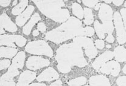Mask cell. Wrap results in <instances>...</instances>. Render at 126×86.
Returning a JSON list of instances; mask_svg holds the SVG:
<instances>
[{
  "label": "cell",
  "instance_id": "obj_34",
  "mask_svg": "<svg viewBox=\"0 0 126 86\" xmlns=\"http://www.w3.org/2000/svg\"><path fill=\"white\" fill-rule=\"evenodd\" d=\"M121 13L122 16V18L124 21V23L126 22V9H122L121 10Z\"/></svg>",
  "mask_w": 126,
  "mask_h": 86
},
{
  "label": "cell",
  "instance_id": "obj_39",
  "mask_svg": "<svg viewBox=\"0 0 126 86\" xmlns=\"http://www.w3.org/2000/svg\"><path fill=\"white\" fill-rule=\"evenodd\" d=\"M29 86H47V85L44 83H33Z\"/></svg>",
  "mask_w": 126,
  "mask_h": 86
},
{
  "label": "cell",
  "instance_id": "obj_16",
  "mask_svg": "<svg viewBox=\"0 0 126 86\" xmlns=\"http://www.w3.org/2000/svg\"><path fill=\"white\" fill-rule=\"evenodd\" d=\"M36 73L31 71H25L20 75L18 83L29 85L31 82H32L36 78Z\"/></svg>",
  "mask_w": 126,
  "mask_h": 86
},
{
  "label": "cell",
  "instance_id": "obj_42",
  "mask_svg": "<svg viewBox=\"0 0 126 86\" xmlns=\"http://www.w3.org/2000/svg\"><path fill=\"white\" fill-rule=\"evenodd\" d=\"M123 72L124 73H125V74H126V65H125V66H124V67L123 68Z\"/></svg>",
  "mask_w": 126,
  "mask_h": 86
},
{
  "label": "cell",
  "instance_id": "obj_27",
  "mask_svg": "<svg viewBox=\"0 0 126 86\" xmlns=\"http://www.w3.org/2000/svg\"><path fill=\"white\" fill-rule=\"evenodd\" d=\"M105 32L109 34H111L114 30V27L112 22H109L106 23L102 24Z\"/></svg>",
  "mask_w": 126,
  "mask_h": 86
},
{
  "label": "cell",
  "instance_id": "obj_2",
  "mask_svg": "<svg viewBox=\"0 0 126 86\" xmlns=\"http://www.w3.org/2000/svg\"><path fill=\"white\" fill-rule=\"evenodd\" d=\"M82 26L81 21L72 17L58 28L48 32L46 38L56 44H60L72 38L84 37V28Z\"/></svg>",
  "mask_w": 126,
  "mask_h": 86
},
{
  "label": "cell",
  "instance_id": "obj_35",
  "mask_svg": "<svg viewBox=\"0 0 126 86\" xmlns=\"http://www.w3.org/2000/svg\"><path fill=\"white\" fill-rule=\"evenodd\" d=\"M10 2H11V1H7V0L5 1V0H1V1H0V5H1V6L2 7H7L10 5Z\"/></svg>",
  "mask_w": 126,
  "mask_h": 86
},
{
  "label": "cell",
  "instance_id": "obj_3",
  "mask_svg": "<svg viewBox=\"0 0 126 86\" xmlns=\"http://www.w3.org/2000/svg\"><path fill=\"white\" fill-rule=\"evenodd\" d=\"M40 11L56 22L63 23L70 18L67 9H62L65 4L63 1H33Z\"/></svg>",
  "mask_w": 126,
  "mask_h": 86
},
{
  "label": "cell",
  "instance_id": "obj_43",
  "mask_svg": "<svg viewBox=\"0 0 126 86\" xmlns=\"http://www.w3.org/2000/svg\"><path fill=\"white\" fill-rule=\"evenodd\" d=\"M16 86H29V85H22V84L17 83Z\"/></svg>",
  "mask_w": 126,
  "mask_h": 86
},
{
  "label": "cell",
  "instance_id": "obj_30",
  "mask_svg": "<svg viewBox=\"0 0 126 86\" xmlns=\"http://www.w3.org/2000/svg\"><path fill=\"white\" fill-rule=\"evenodd\" d=\"M82 2L84 5L90 8L94 7L96 5L98 4V2H99L98 1H87V0L86 1L84 0V1H82Z\"/></svg>",
  "mask_w": 126,
  "mask_h": 86
},
{
  "label": "cell",
  "instance_id": "obj_22",
  "mask_svg": "<svg viewBox=\"0 0 126 86\" xmlns=\"http://www.w3.org/2000/svg\"><path fill=\"white\" fill-rule=\"evenodd\" d=\"M28 1H21L20 2L14 7L12 10V13L14 15H20L23 11L24 10L25 7L28 4Z\"/></svg>",
  "mask_w": 126,
  "mask_h": 86
},
{
  "label": "cell",
  "instance_id": "obj_40",
  "mask_svg": "<svg viewBox=\"0 0 126 86\" xmlns=\"http://www.w3.org/2000/svg\"><path fill=\"white\" fill-rule=\"evenodd\" d=\"M39 35V32L38 30H35L33 32V36H37Z\"/></svg>",
  "mask_w": 126,
  "mask_h": 86
},
{
  "label": "cell",
  "instance_id": "obj_25",
  "mask_svg": "<svg viewBox=\"0 0 126 86\" xmlns=\"http://www.w3.org/2000/svg\"><path fill=\"white\" fill-rule=\"evenodd\" d=\"M85 20L84 23L87 25H90L93 23L94 18L92 11L91 9L88 8H84Z\"/></svg>",
  "mask_w": 126,
  "mask_h": 86
},
{
  "label": "cell",
  "instance_id": "obj_24",
  "mask_svg": "<svg viewBox=\"0 0 126 86\" xmlns=\"http://www.w3.org/2000/svg\"><path fill=\"white\" fill-rule=\"evenodd\" d=\"M94 26L98 37L101 39H103L105 38L106 32H105L103 25L101 24L97 20H96L94 22Z\"/></svg>",
  "mask_w": 126,
  "mask_h": 86
},
{
  "label": "cell",
  "instance_id": "obj_8",
  "mask_svg": "<svg viewBox=\"0 0 126 86\" xmlns=\"http://www.w3.org/2000/svg\"><path fill=\"white\" fill-rule=\"evenodd\" d=\"M50 61L44 58L36 56L29 57L26 62V67L31 70H36L48 66Z\"/></svg>",
  "mask_w": 126,
  "mask_h": 86
},
{
  "label": "cell",
  "instance_id": "obj_20",
  "mask_svg": "<svg viewBox=\"0 0 126 86\" xmlns=\"http://www.w3.org/2000/svg\"><path fill=\"white\" fill-rule=\"evenodd\" d=\"M18 50L10 47H1V58H12L17 53Z\"/></svg>",
  "mask_w": 126,
  "mask_h": 86
},
{
  "label": "cell",
  "instance_id": "obj_26",
  "mask_svg": "<svg viewBox=\"0 0 126 86\" xmlns=\"http://www.w3.org/2000/svg\"><path fill=\"white\" fill-rule=\"evenodd\" d=\"M87 79L84 77H80L72 79L68 82L70 86H81L86 84Z\"/></svg>",
  "mask_w": 126,
  "mask_h": 86
},
{
  "label": "cell",
  "instance_id": "obj_9",
  "mask_svg": "<svg viewBox=\"0 0 126 86\" xmlns=\"http://www.w3.org/2000/svg\"><path fill=\"white\" fill-rule=\"evenodd\" d=\"M101 73L107 75H110L116 77L121 71L120 64L117 61H110L105 64L99 69Z\"/></svg>",
  "mask_w": 126,
  "mask_h": 86
},
{
  "label": "cell",
  "instance_id": "obj_46",
  "mask_svg": "<svg viewBox=\"0 0 126 86\" xmlns=\"http://www.w3.org/2000/svg\"><path fill=\"white\" fill-rule=\"evenodd\" d=\"M17 3V1H14V2L13 3V5L14 6V5H15Z\"/></svg>",
  "mask_w": 126,
  "mask_h": 86
},
{
  "label": "cell",
  "instance_id": "obj_33",
  "mask_svg": "<svg viewBox=\"0 0 126 86\" xmlns=\"http://www.w3.org/2000/svg\"><path fill=\"white\" fill-rule=\"evenodd\" d=\"M37 29L39 31H41V32H45L46 31L47 28H46L45 24L44 23L41 22V23H39L38 24Z\"/></svg>",
  "mask_w": 126,
  "mask_h": 86
},
{
  "label": "cell",
  "instance_id": "obj_19",
  "mask_svg": "<svg viewBox=\"0 0 126 86\" xmlns=\"http://www.w3.org/2000/svg\"><path fill=\"white\" fill-rule=\"evenodd\" d=\"M115 59L119 62L123 63L126 61V49L123 46H118L113 52Z\"/></svg>",
  "mask_w": 126,
  "mask_h": 86
},
{
  "label": "cell",
  "instance_id": "obj_28",
  "mask_svg": "<svg viewBox=\"0 0 126 86\" xmlns=\"http://www.w3.org/2000/svg\"><path fill=\"white\" fill-rule=\"evenodd\" d=\"M94 34V30L91 27L84 28V37H91Z\"/></svg>",
  "mask_w": 126,
  "mask_h": 86
},
{
  "label": "cell",
  "instance_id": "obj_11",
  "mask_svg": "<svg viewBox=\"0 0 126 86\" xmlns=\"http://www.w3.org/2000/svg\"><path fill=\"white\" fill-rule=\"evenodd\" d=\"M4 29L10 32H15L18 30L16 25L12 22L6 14L1 15V34L5 33Z\"/></svg>",
  "mask_w": 126,
  "mask_h": 86
},
{
  "label": "cell",
  "instance_id": "obj_12",
  "mask_svg": "<svg viewBox=\"0 0 126 86\" xmlns=\"http://www.w3.org/2000/svg\"><path fill=\"white\" fill-rule=\"evenodd\" d=\"M114 57L113 52L107 51L104 52L99 57H98L92 64V66L96 70H99L101 67L106 64V63L112 59Z\"/></svg>",
  "mask_w": 126,
  "mask_h": 86
},
{
  "label": "cell",
  "instance_id": "obj_7",
  "mask_svg": "<svg viewBox=\"0 0 126 86\" xmlns=\"http://www.w3.org/2000/svg\"><path fill=\"white\" fill-rule=\"evenodd\" d=\"M113 18L115 28L116 29L117 41L119 44H124L126 42V33L122 17L118 12H115L114 13Z\"/></svg>",
  "mask_w": 126,
  "mask_h": 86
},
{
  "label": "cell",
  "instance_id": "obj_44",
  "mask_svg": "<svg viewBox=\"0 0 126 86\" xmlns=\"http://www.w3.org/2000/svg\"><path fill=\"white\" fill-rule=\"evenodd\" d=\"M104 2H106V3H109V4H110L111 3V2H112V1H104Z\"/></svg>",
  "mask_w": 126,
  "mask_h": 86
},
{
  "label": "cell",
  "instance_id": "obj_14",
  "mask_svg": "<svg viewBox=\"0 0 126 86\" xmlns=\"http://www.w3.org/2000/svg\"><path fill=\"white\" fill-rule=\"evenodd\" d=\"M91 86H111L109 80L103 75H96L91 77L89 79Z\"/></svg>",
  "mask_w": 126,
  "mask_h": 86
},
{
  "label": "cell",
  "instance_id": "obj_6",
  "mask_svg": "<svg viewBox=\"0 0 126 86\" xmlns=\"http://www.w3.org/2000/svg\"><path fill=\"white\" fill-rule=\"evenodd\" d=\"M26 39L21 35H1V46L5 45L7 46L15 48L16 46L14 44L15 42L18 46L22 47L25 46L26 43Z\"/></svg>",
  "mask_w": 126,
  "mask_h": 86
},
{
  "label": "cell",
  "instance_id": "obj_32",
  "mask_svg": "<svg viewBox=\"0 0 126 86\" xmlns=\"http://www.w3.org/2000/svg\"><path fill=\"white\" fill-rule=\"evenodd\" d=\"M95 45L96 48L102 50L104 47V42L102 40H96L95 41Z\"/></svg>",
  "mask_w": 126,
  "mask_h": 86
},
{
  "label": "cell",
  "instance_id": "obj_37",
  "mask_svg": "<svg viewBox=\"0 0 126 86\" xmlns=\"http://www.w3.org/2000/svg\"><path fill=\"white\" fill-rule=\"evenodd\" d=\"M50 86H62V83L61 80H58L55 82L52 83Z\"/></svg>",
  "mask_w": 126,
  "mask_h": 86
},
{
  "label": "cell",
  "instance_id": "obj_49",
  "mask_svg": "<svg viewBox=\"0 0 126 86\" xmlns=\"http://www.w3.org/2000/svg\"><path fill=\"white\" fill-rule=\"evenodd\" d=\"M89 86L88 85H86V86Z\"/></svg>",
  "mask_w": 126,
  "mask_h": 86
},
{
  "label": "cell",
  "instance_id": "obj_29",
  "mask_svg": "<svg viewBox=\"0 0 126 86\" xmlns=\"http://www.w3.org/2000/svg\"><path fill=\"white\" fill-rule=\"evenodd\" d=\"M10 61L8 59H4L1 61V68H0V70H3L4 69H5L9 67L10 65Z\"/></svg>",
  "mask_w": 126,
  "mask_h": 86
},
{
  "label": "cell",
  "instance_id": "obj_10",
  "mask_svg": "<svg viewBox=\"0 0 126 86\" xmlns=\"http://www.w3.org/2000/svg\"><path fill=\"white\" fill-rule=\"evenodd\" d=\"M98 16L103 24L112 22L113 11L111 8L106 4H101Z\"/></svg>",
  "mask_w": 126,
  "mask_h": 86
},
{
  "label": "cell",
  "instance_id": "obj_41",
  "mask_svg": "<svg viewBox=\"0 0 126 86\" xmlns=\"http://www.w3.org/2000/svg\"><path fill=\"white\" fill-rule=\"evenodd\" d=\"M100 5H101L100 3H98L97 5H96L94 7V9H95V10H96V11L98 10V9L100 8Z\"/></svg>",
  "mask_w": 126,
  "mask_h": 86
},
{
  "label": "cell",
  "instance_id": "obj_48",
  "mask_svg": "<svg viewBox=\"0 0 126 86\" xmlns=\"http://www.w3.org/2000/svg\"><path fill=\"white\" fill-rule=\"evenodd\" d=\"M125 6L126 7V1L125 3Z\"/></svg>",
  "mask_w": 126,
  "mask_h": 86
},
{
  "label": "cell",
  "instance_id": "obj_13",
  "mask_svg": "<svg viewBox=\"0 0 126 86\" xmlns=\"http://www.w3.org/2000/svg\"><path fill=\"white\" fill-rule=\"evenodd\" d=\"M59 78L58 72L52 68L49 67L42 72L37 77V80L40 82L43 81L50 82Z\"/></svg>",
  "mask_w": 126,
  "mask_h": 86
},
{
  "label": "cell",
  "instance_id": "obj_31",
  "mask_svg": "<svg viewBox=\"0 0 126 86\" xmlns=\"http://www.w3.org/2000/svg\"><path fill=\"white\" fill-rule=\"evenodd\" d=\"M117 84L119 86H126V76L118 78L117 80Z\"/></svg>",
  "mask_w": 126,
  "mask_h": 86
},
{
  "label": "cell",
  "instance_id": "obj_45",
  "mask_svg": "<svg viewBox=\"0 0 126 86\" xmlns=\"http://www.w3.org/2000/svg\"><path fill=\"white\" fill-rule=\"evenodd\" d=\"M106 47H107V48H108V49H110V48L111 47V45H107Z\"/></svg>",
  "mask_w": 126,
  "mask_h": 86
},
{
  "label": "cell",
  "instance_id": "obj_18",
  "mask_svg": "<svg viewBox=\"0 0 126 86\" xmlns=\"http://www.w3.org/2000/svg\"><path fill=\"white\" fill-rule=\"evenodd\" d=\"M25 59V54L24 52L23 51L20 52L13 59L11 66L17 69H22L24 66Z\"/></svg>",
  "mask_w": 126,
  "mask_h": 86
},
{
  "label": "cell",
  "instance_id": "obj_1",
  "mask_svg": "<svg viewBox=\"0 0 126 86\" xmlns=\"http://www.w3.org/2000/svg\"><path fill=\"white\" fill-rule=\"evenodd\" d=\"M56 59L58 70L64 74L70 72L73 66L84 67L87 65L81 47L74 42L61 46L57 51Z\"/></svg>",
  "mask_w": 126,
  "mask_h": 86
},
{
  "label": "cell",
  "instance_id": "obj_5",
  "mask_svg": "<svg viewBox=\"0 0 126 86\" xmlns=\"http://www.w3.org/2000/svg\"><path fill=\"white\" fill-rule=\"evenodd\" d=\"M73 42L84 48L85 54L89 58L93 59L97 56L98 51L91 39L86 37H77L73 39Z\"/></svg>",
  "mask_w": 126,
  "mask_h": 86
},
{
  "label": "cell",
  "instance_id": "obj_38",
  "mask_svg": "<svg viewBox=\"0 0 126 86\" xmlns=\"http://www.w3.org/2000/svg\"><path fill=\"white\" fill-rule=\"evenodd\" d=\"M112 2L114 5H115L116 6H120L123 4L124 1H122V0H119V1H113Z\"/></svg>",
  "mask_w": 126,
  "mask_h": 86
},
{
  "label": "cell",
  "instance_id": "obj_17",
  "mask_svg": "<svg viewBox=\"0 0 126 86\" xmlns=\"http://www.w3.org/2000/svg\"><path fill=\"white\" fill-rule=\"evenodd\" d=\"M40 20V17L39 14L38 13H35L31 17L29 22L23 27V33L26 35H29L33 27Z\"/></svg>",
  "mask_w": 126,
  "mask_h": 86
},
{
  "label": "cell",
  "instance_id": "obj_36",
  "mask_svg": "<svg viewBox=\"0 0 126 86\" xmlns=\"http://www.w3.org/2000/svg\"><path fill=\"white\" fill-rule=\"evenodd\" d=\"M106 41L110 43H112L114 41V38L112 34H109L106 38Z\"/></svg>",
  "mask_w": 126,
  "mask_h": 86
},
{
  "label": "cell",
  "instance_id": "obj_47",
  "mask_svg": "<svg viewBox=\"0 0 126 86\" xmlns=\"http://www.w3.org/2000/svg\"><path fill=\"white\" fill-rule=\"evenodd\" d=\"M124 25H125V29L126 30V22L124 23Z\"/></svg>",
  "mask_w": 126,
  "mask_h": 86
},
{
  "label": "cell",
  "instance_id": "obj_4",
  "mask_svg": "<svg viewBox=\"0 0 126 86\" xmlns=\"http://www.w3.org/2000/svg\"><path fill=\"white\" fill-rule=\"evenodd\" d=\"M27 52L31 54L45 55L49 57L53 56V51L47 42L38 40L29 42L25 47Z\"/></svg>",
  "mask_w": 126,
  "mask_h": 86
},
{
  "label": "cell",
  "instance_id": "obj_23",
  "mask_svg": "<svg viewBox=\"0 0 126 86\" xmlns=\"http://www.w3.org/2000/svg\"><path fill=\"white\" fill-rule=\"evenodd\" d=\"M72 8L73 14L80 19H82L84 16V12L81 5L77 3H74L72 4Z\"/></svg>",
  "mask_w": 126,
  "mask_h": 86
},
{
  "label": "cell",
  "instance_id": "obj_21",
  "mask_svg": "<svg viewBox=\"0 0 126 86\" xmlns=\"http://www.w3.org/2000/svg\"><path fill=\"white\" fill-rule=\"evenodd\" d=\"M12 75L6 73L1 77V86H15V83Z\"/></svg>",
  "mask_w": 126,
  "mask_h": 86
},
{
  "label": "cell",
  "instance_id": "obj_15",
  "mask_svg": "<svg viewBox=\"0 0 126 86\" xmlns=\"http://www.w3.org/2000/svg\"><path fill=\"white\" fill-rule=\"evenodd\" d=\"M34 10V7L30 5L28 6L25 11L23 12L22 14L19 15L16 19V23L19 26L21 27L23 26L25 23L26 22L27 20L30 18L31 14L32 13Z\"/></svg>",
  "mask_w": 126,
  "mask_h": 86
}]
</instances>
